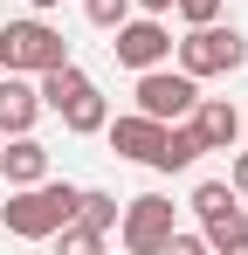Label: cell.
Instances as JSON below:
<instances>
[{
    "label": "cell",
    "mask_w": 248,
    "mask_h": 255,
    "mask_svg": "<svg viewBox=\"0 0 248 255\" xmlns=\"http://www.w3.org/2000/svg\"><path fill=\"white\" fill-rule=\"evenodd\" d=\"M76 200H83V186H69V179H35V186H14L7 193L0 221L21 242H48V235H62L76 221Z\"/></svg>",
    "instance_id": "6da1fadb"
},
{
    "label": "cell",
    "mask_w": 248,
    "mask_h": 255,
    "mask_svg": "<svg viewBox=\"0 0 248 255\" xmlns=\"http://www.w3.org/2000/svg\"><path fill=\"white\" fill-rule=\"evenodd\" d=\"M41 111H55V118L76 131V138H90V131H104V125H111V111H104V90L90 83L76 62H55V69H41Z\"/></svg>",
    "instance_id": "7a4b0ae2"
},
{
    "label": "cell",
    "mask_w": 248,
    "mask_h": 255,
    "mask_svg": "<svg viewBox=\"0 0 248 255\" xmlns=\"http://www.w3.org/2000/svg\"><path fill=\"white\" fill-rule=\"evenodd\" d=\"M55 62H69V42H62L48 21H7V28H0V69H7V76H41V69H55Z\"/></svg>",
    "instance_id": "3957f363"
},
{
    "label": "cell",
    "mask_w": 248,
    "mask_h": 255,
    "mask_svg": "<svg viewBox=\"0 0 248 255\" xmlns=\"http://www.w3.org/2000/svg\"><path fill=\"white\" fill-rule=\"evenodd\" d=\"M248 62V42L242 28H221V21H207V28H193L186 42H179V76H228V69H242Z\"/></svg>",
    "instance_id": "277c9868"
},
{
    "label": "cell",
    "mask_w": 248,
    "mask_h": 255,
    "mask_svg": "<svg viewBox=\"0 0 248 255\" xmlns=\"http://www.w3.org/2000/svg\"><path fill=\"white\" fill-rule=\"evenodd\" d=\"M172 200L165 193H138V200H124L118 214V235H124V255H159L165 242H172Z\"/></svg>",
    "instance_id": "5b68a950"
},
{
    "label": "cell",
    "mask_w": 248,
    "mask_h": 255,
    "mask_svg": "<svg viewBox=\"0 0 248 255\" xmlns=\"http://www.w3.org/2000/svg\"><path fill=\"white\" fill-rule=\"evenodd\" d=\"M200 104V83L193 76H179V69H138V111L145 118H159V125H179L186 111Z\"/></svg>",
    "instance_id": "8992f818"
},
{
    "label": "cell",
    "mask_w": 248,
    "mask_h": 255,
    "mask_svg": "<svg viewBox=\"0 0 248 255\" xmlns=\"http://www.w3.org/2000/svg\"><path fill=\"white\" fill-rule=\"evenodd\" d=\"M193 214H200L207 249H221V242L248 235V207H242V193H235L228 179H200V186H193Z\"/></svg>",
    "instance_id": "52a82bcc"
},
{
    "label": "cell",
    "mask_w": 248,
    "mask_h": 255,
    "mask_svg": "<svg viewBox=\"0 0 248 255\" xmlns=\"http://www.w3.org/2000/svg\"><path fill=\"white\" fill-rule=\"evenodd\" d=\"M111 35H118V42H111V55H118L124 69H159L165 55H172V35H165L152 14H145V21H118Z\"/></svg>",
    "instance_id": "ba28073f"
},
{
    "label": "cell",
    "mask_w": 248,
    "mask_h": 255,
    "mask_svg": "<svg viewBox=\"0 0 248 255\" xmlns=\"http://www.w3.org/2000/svg\"><path fill=\"white\" fill-rule=\"evenodd\" d=\"M104 131H111V152L118 159H138V166H152L159 145H165V125L145 118V111H131V118H118V125H104Z\"/></svg>",
    "instance_id": "9c48e42d"
},
{
    "label": "cell",
    "mask_w": 248,
    "mask_h": 255,
    "mask_svg": "<svg viewBox=\"0 0 248 255\" xmlns=\"http://www.w3.org/2000/svg\"><path fill=\"white\" fill-rule=\"evenodd\" d=\"M186 125L200 131V145H207V152H228V145L242 138V111H235L228 97H200V104L186 111Z\"/></svg>",
    "instance_id": "30bf717a"
},
{
    "label": "cell",
    "mask_w": 248,
    "mask_h": 255,
    "mask_svg": "<svg viewBox=\"0 0 248 255\" xmlns=\"http://www.w3.org/2000/svg\"><path fill=\"white\" fill-rule=\"evenodd\" d=\"M35 118H41V90L21 76H0V131L21 138V131H35Z\"/></svg>",
    "instance_id": "8fae6325"
},
{
    "label": "cell",
    "mask_w": 248,
    "mask_h": 255,
    "mask_svg": "<svg viewBox=\"0 0 248 255\" xmlns=\"http://www.w3.org/2000/svg\"><path fill=\"white\" fill-rule=\"evenodd\" d=\"M0 172H7V186H35V179H48V145L41 138H7V152H0Z\"/></svg>",
    "instance_id": "7c38bea8"
},
{
    "label": "cell",
    "mask_w": 248,
    "mask_h": 255,
    "mask_svg": "<svg viewBox=\"0 0 248 255\" xmlns=\"http://www.w3.org/2000/svg\"><path fill=\"white\" fill-rule=\"evenodd\" d=\"M200 152H207V145H200L193 125H165V145H159V159H152V172H186Z\"/></svg>",
    "instance_id": "4fadbf2b"
},
{
    "label": "cell",
    "mask_w": 248,
    "mask_h": 255,
    "mask_svg": "<svg viewBox=\"0 0 248 255\" xmlns=\"http://www.w3.org/2000/svg\"><path fill=\"white\" fill-rule=\"evenodd\" d=\"M118 200H111V193H97V186H83V200H76V221L83 228H97V235H111V228H118Z\"/></svg>",
    "instance_id": "5bb4252c"
},
{
    "label": "cell",
    "mask_w": 248,
    "mask_h": 255,
    "mask_svg": "<svg viewBox=\"0 0 248 255\" xmlns=\"http://www.w3.org/2000/svg\"><path fill=\"white\" fill-rule=\"evenodd\" d=\"M55 242V255H104V235L97 228H83V221H69L62 235H48Z\"/></svg>",
    "instance_id": "9a60e30c"
},
{
    "label": "cell",
    "mask_w": 248,
    "mask_h": 255,
    "mask_svg": "<svg viewBox=\"0 0 248 255\" xmlns=\"http://www.w3.org/2000/svg\"><path fill=\"white\" fill-rule=\"evenodd\" d=\"M83 14L97 28H118V21H131V0H83Z\"/></svg>",
    "instance_id": "2e32d148"
},
{
    "label": "cell",
    "mask_w": 248,
    "mask_h": 255,
    "mask_svg": "<svg viewBox=\"0 0 248 255\" xmlns=\"http://www.w3.org/2000/svg\"><path fill=\"white\" fill-rule=\"evenodd\" d=\"M172 7H179V14H186L193 28H207V21H221V0H172Z\"/></svg>",
    "instance_id": "e0dca14e"
},
{
    "label": "cell",
    "mask_w": 248,
    "mask_h": 255,
    "mask_svg": "<svg viewBox=\"0 0 248 255\" xmlns=\"http://www.w3.org/2000/svg\"><path fill=\"white\" fill-rule=\"evenodd\" d=\"M159 255H214V249H207V235H179V228H172V242H165Z\"/></svg>",
    "instance_id": "ac0fdd59"
},
{
    "label": "cell",
    "mask_w": 248,
    "mask_h": 255,
    "mask_svg": "<svg viewBox=\"0 0 248 255\" xmlns=\"http://www.w3.org/2000/svg\"><path fill=\"white\" fill-rule=\"evenodd\" d=\"M228 186H235V193H242V200H248V152H242V159H235V172H228Z\"/></svg>",
    "instance_id": "d6986e66"
},
{
    "label": "cell",
    "mask_w": 248,
    "mask_h": 255,
    "mask_svg": "<svg viewBox=\"0 0 248 255\" xmlns=\"http://www.w3.org/2000/svg\"><path fill=\"white\" fill-rule=\"evenodd\" d=\"M214 255H248V235H235V242H221Z\"/></svg>",
    "instance_id": "ffe728a7"
},
{
    "label": "cell",
    "mask_w": 248,
    "mask_h": 255,
    "mask_svg": "<svg viewBox=\"0 0 248 255\" xmlns=\"http://www.w3.org/2000/svg\"><path fill=\"white\" fill-rule=\"evenodd\" d=\"M138 7H145V14H165V7H172V0H138Z\"/></svg>",
    "instance_id": "44dd1931"
},
{
    "label": "cell",
    "mask_w": 248,
    "mask_h": 255,
    "mask_svg": "<svg viewBox=\"0 0 248 255\" xmlns=\"http://www.w3.org/2000/svg\"><path fill=\"white\" fill-rule=\"evenodd\" d=\"M28 7H35V14H48V7H62V0H28Z\"/></svg>",
    "instance_id": "7402d4cb"
}]
</instances>
